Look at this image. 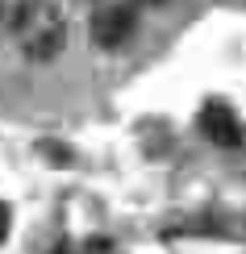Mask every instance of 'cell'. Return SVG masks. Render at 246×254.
Listing matches in <instances>:
<instances>
[{
	"mask_svg": "<svg viewBox=\"0 0 246 254\" xmlns=\"http://www.w3.org/2000/svg\"><path fill=\"white\" fill-rule=\"evenodd\" d=\"M8 229H13V213H8V204L0 200V242L8 238Z\"/></svg>",
	"mask_w": 246,
	"mask_h": 254,
	"instance_id": "cell-5",
	"label": "cell"
},
{
	"mask_svg": "<svg viewBox=\"0 0 246 254\" xmlns=\"http://www.w3.org/2000/svg\"><path fill=\"white\" fill-rule=\"evenodd\" d=\"M200 133H205L213 146H221V150H242L246 146V125L226 100H209L205 109H200Z\"/></svg>",
	"mask_w": 246,
	"mask_h": 254,
	"instance_id": "cell-2",
	"label": "cell"
},
{
	"mask_svg": "<svg viewBox=\"0 0 246 254\" xmlns=\"http://www.w3.org/2000/svg\"><path fill=\"white\" fill-rule=\"evenodd\" d=\"M80 254H117V246H113V242H104V238H92Z\"/></svg>",
	"mask_w": 246,
	"mask_h": 254,
	"instance_id": "cell-4",
	"label": "cell"
},
{
	"mask_svg": "<svg viewBox=\"0 0 246 254\" xmlns=\"http://www.w3.org/2000/svg\"><path fill=\"white\" fill-rule=\"evenodd\" d=\"M138 4H163V0H138Z\"/></svg>",
	"mask_w": 246,
	"mask_h": 254,
	"instance_id": "cell-6",
	"label": "cell"
},
{
	"mask_svg": "<svg viewBox=\"0 0 246 254\" xmlns=\"http://www.w3.org/2000/svg\"><path fill=\"white\" fill-rule=\"evenodd\" d=\"M134 29H138V17H134L130 4H104L92 17V42L100 50H121L134 38Z\"/></svg>",
	"mask_w": 246,
	"mask_h": 254,
	"instance_id": "cell-3",
	"label": "cell"
},
{
	"mask_svg": "<svg viewBox=\"0 0 246 254\" xmlns=\"http://www.w3.org/2000/svg\"><path fill=\"white\" fill-rule=\"evenodd\" d=\"M8 34L17 38L21 55L34 63H50L67 46V17L55 0H13Z\"/></svg>",
	"mask_w": 246,
	"mask_h": 254,
	"instance_id": "cell-1",
	"label": "cell"
}]
</instances>
